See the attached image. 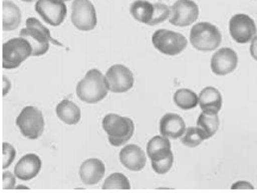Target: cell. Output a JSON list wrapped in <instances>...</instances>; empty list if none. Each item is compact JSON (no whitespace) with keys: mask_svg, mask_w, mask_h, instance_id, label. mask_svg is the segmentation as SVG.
<instances>
[{"mask_svg":"<svg viewBox=\"0 0 257 193\" xmlns=\"http://www.w3.org/2000/svg\"><path fill=\"white\" fill-rule=\"evenodd\" d=\"M108 91L110 89L107 87L105 76L98 69L88 70L76 86V95L80 101L87 104H95L102 101Z\"/></svg>","mask_w":257,"mask_h":193,"instance_id":"cell-1","label":"cell"},{"mask_svg":"<svg viewBox=\"0 0 257 193\" xmlns=\"http://www.w3.org/2000/svg\"><path fill=\"white\" fill-rule=\"evenodd\" d=\"M21 37L29 41L32 47V56L44 55L49 50V43L63 47L62 43L54 40L50 31L36 18H28L27 28L22 29Z\"/></svg>","mask_w":257,"mask_h":193,"instance_id":"cell-2","label":"cell"},{"mask_svg":"<svg viewBox=\"0 0 257 193\" xmlns=\"http://www.w3.org/2000/svg\"><path fill=\"white\" fill-rule=\"evenodd\" d=\"M102 129L107 134L108 142L111 146L119 147L127 143L134 136L135 124L133 120L121 117L119 115L108 114L102 120Z\"/></svg>","mask_w":257,"mask_h":193,"instance_id":"cell-3","label":"cell"},{"mask_svg":"<svg viewBox=\"0 0 257 193\" xmlns=\"http://www.w3.org/2000/svg\"><path fill=\"white\" fill-rule=\"evenodd\" d=\"M191 44L199 51H212L219 48L221 43V32L216 25L206 23L195 24L189 32Z\"/></svg>","mask_w":257,"mask_h":193,"instance_id":"cell-4","label":"cell"},{"mask_svg":"<svg viewBox=\"0 0 257 193\" xmlns=\"http://www.w3.org/2000/svg\"><path fill=\"white\" fill-rule=\"evenodd\" d=\"M32 55V47L23 37L11 38L3 46V67L15 69Z\"/></svg>","mask_w":257,"mask_h":193,"instance_id":"cell-5","label":"cell"},{"mask_svg":"<svg viewBox=\"0 0 257 193\" xmlns=\"http://www.w3.org/2000/svg\"><path fill=\"white\" fill-rule=\"evenodd\" d=\"M21 134L29 140H37L44 130V118L42 111L36 106H27L16 120Z\"/></svg>","mask_w":257,"mask_h":193,"instance_id":"cell-6","label":"cell"},{"mask_svg":"<svg viewBox=\"0 0 257 193\" xmlns=\"http://www.w3.org/2000/svg\"><path fill=\"white\" fill-rule=\"evenodd\" d=\"M152 42L160 53L168 56H175L182 53L187 47V38L184 35L170 30H157L153 35Z\"/></svg>","mask_w":257,"mask_h":193,"instance_id":"cell-7","label":"cell"},{"mask_svg":"<svg viewBox=\"0 0 257 193\" xmlns=\"http://www.w3.org/2000/svg\"><path fill=\"white\" fill-rule=\"evenodd\" d=\"M72 23L80 31L95 29L98 19L94 6L89 0H74L72 5Z\"/></svg>","mask_w":257,"mask_h":193,"instance_id":"cell-8","label":"cell"},{"mask_svg":"<svg viewBox=\"0 0 257 193\" xmlns=\"http://www.w3.org/2000/svg\"><path fill=\"white\" fill-rule=\"evenodd\" d=\"M106 83L111 92L124 93L133 88L135 83L134 73L124 64H113L105 75Z\"/></svg>","mask_w":257,"mask_h":193,"instance_id":"cell-9","label":"cell"},{"mask_svg":"<svg viewBox=\"0 0 257 193\" xmlns=\"http://www.w3.org/2000/svg\"><path fill=\"white\" fill-rule=\"evenodd\" d=\"M230 35L234 42L240 44L249 43L256 36V24L248 15H234L229 23Z\"/></svg>","mask_w":257,"mask_h":193,"instance_id":"cell-10","label":"cell"},{"mask_svg":"<svg viewBox=\"0 0 257 193\" xmlns=\"http://www.w3.org/2000/svg\"><path fill=\"white\" fill-rule=\"evenodd\" d=\"M199 6L193 0H178L170 8L169 23L175 27H188L197 22Z\"/></svg>","mask_w":257,"mask_h":193,"instance_id":"cell-11","label":"cell"},{"mask_svg":"<svg viewBox=\"0 0 257 193\" xmlns=\"http://www.w3.org/2000/svg\"><path fill=\"white\" fill-rule=\"evenodd\" d=\"M35 10L46 23L59 27L63 23L67 15V6L59 0H37Z\"/></svg>","mask_w":257,"mask_h":193,"instance_id":"cell-12","label":"cell"},{"mask_svg":"<svg viewBox=\"0 0 257 193\" xmlns=\"http://www.w3.org/2000/svg\"><path fill=\"white\" fill-rule=\"evenodd\" d=\"M238 64L236 51L230 48H221L217 50L211 59V69L216 75L223 76L232 73Z\"/></svg>","mask_w":257,"mask_h":193,"instance_id":"cell-13","label":"cell"},{"mask_svg":"<svg viewBox=\"0 0 257 193\" xmlns=\"http://www.w3.org/2000/svg\"><path fill=\"white\" fill-rule=\"evenodd\" d=\"M119 160L125 168L140 172L147 165V155L136 144H127L119 153Z\"/></svg>","mask_w":257,"mask_h":193,"instance_id":"cell-14","label":"cell"},{"mask_svg":"<svg viewBox=\"0 0 257 193\" xmlns=\"http://www.w3.org/2000/svg\"><path fill=\"white\" fill-rule=\"evenodd\" d=\"M80 179L86 185H95L104 178L105 165L99 159H88L80 166Z\"/></svg>","mask_w":257,"mask_h":193,"instance_id":"cell-15","label":"cell"},{"mask_svg":"<svg viewBox=\"0 0 257 193\" xmlns=\"http://www.w3.org/2000/svg\"><path fill=\"white\" fill-rule=\"evenodd\" d=\"M42 168V160L36 154H27L18 161L15 167V174L18 179L31 180L36 176Z\"/></svg>","mask_w":257,"mask_h":193,"instance_id":"cell-16","label":"cell"},{"mask_svg":"<svg viewBox=\"0 0 257 193\" xmlns=\"http://www.w3.org/2000/svg\"><path fill=\"white\" fill-rule=\"evenodd\" d=\"M186 131V123L181 116L166 114L160 121V134L172 140L180 138Z\"/></svg>","mask_w":257,"mask_h":193,"instance_id":"cell-17","label":"cell"},{"mask_svg":"<svg viewBox=\"0 0 257 193\" xmlns=\"http://www.w3.org/2000/svg\"><path fill=\"white\" fill-rule=\"evenodd\" d=\"M169 154H172V146H170L168 137L162 136V135L161 136H154L148 142L147 155L150 157L152 161L165 159Z\"/></svg>","mask_w":257,"mask_h":193,"instance_id":"cell-18","label":"cell"},{"mask_svg":"<svg viewBox=\"0 0 257 193\" xmlns=\"http://www.w3.org/2000/svg\"><path fill=\"white\" fill-rule=\"evenodd\" d=\"M198 96L199 106L201 110L220 111L221 106H223V96L216 87H212V86L205 87Z\"/></svg>","mask_w":257,"mask_h":193,"instance_id":"cell-19","label":"cell"},{"mask_svg":"<svg viewBox=\"0 0 257 193\" xmlns=\"http://www.w3.org/2000/svg\"><path fill=\"white\" fill-rule=\"evenodd\" d=\"M21 10L15 3L5 0L3 3V29L5 31H14L21 25Z\"/></svg>","mask_w":257,"mask_h":193,"instance_id":"cell-20","label":"cell"},{"mask_svg":"<svg viewBox=\"0 0 257 193\" xmlns=\"http://www.w3.org/2000/svg\"><path fill=\"white\" fill-rule=\"evenodd\" d=\"M56 115L63 123L68 125L78 124L81 118V110L73 102L64 99L56 106Z\"/></svg>","mask_w":257,"mask_h":193,"instance_id":"cell-21","label":"cell"},{"mask_svg":"<svg viewBox=\"0 0 257 193\" xmlns=\"http://www.w3.org/2000/svg\"><path fill=\"white\" fill-rule=\"evenodd\" d=\"M197 127H199L206 135L207 140L213 136L219 129V116L218 111L214 110H202L199 116Z\"/></svg>","mask_w":257,"mask_h":193,"instance_id":"cell-22","label":"cell"},{"mask_svg":"<svg viewBox=\"0 0 257 193\" xmlns=\"http://www.w3.org/2000/svg\"><path fill=\"white\" fill-rule=\"evenodd\" d=\"M154 11V4L147 2V0H136L130 5V14L134 19L143 24H149L152 21Z\"/></svg>","mask_w":257,"mask_h":193,"instance_id":"cell-23","label":"cell"},{"mask_svg":"<svg viewBox=\"0 0 257 193\" xmlns=\"http://www.w3.org/2000/svg\"><path fill=\"white\" fill-rule=\"evenodd\" d=\"M174 103L181 110H191L199 105V96L188 88H180L174 94Z\"/></svg>","mask_w":257,"mask_h":193,"instance_id":"cell-24","label":"cell"},{"mask_svg":"<svg viewBox=\"0 0 257 193\" xmlns=\"http://www.w3.org/2000/svg\"><path fill=\"white\" fill-rule=\"evenodd\" d=\"M207 140L206 135L199 127H191L186 129L185 134L181 136V143L186 147L195 148Z\"/></svg>","mask_w":257,"mask_h":193,"instance_id":"cell-25","label":"cell"},{"mask_svg":"<svg viewBox=\"0 0 257 193\" xmlns=\"http://www.w3.org/2000/svg\"><path fill=\"white\" fill-rule=\"evenodd\" d=\"M104 189H130L131 185L128 179L121 173H113L107 176L102 184Z\"/></svg>","mask_w":257,"mask_h":193,"instance_id":"cell-26","label":"cell"},{"mask_svg":"<svg viewBox=\"0 0 257 193\" xmlns=\"http://www.w3.org/2000/svg\"><path fill=\"white\" fill-rule=\"evenodd\" d=\"M154 8H155V11H154V16L150 21V23L148 25H157L160 23H163L167 19L170 17V8H168L166 4H162V3H155L154 4Z\"/></svg>","mask_w":257,"mask_h":193,"instance_id":"cell-27","label":"cell"},{"mask_svg":"<svg viewBox=\"0 0 257 193\" xmlns=\"http://www.w3.org/2000/svg\"><path fill=\"white\" fill-rule=\"evenodd\" d=\"M173 163H174V155L172 153L167 157H165V159L152 161V167L154 172L157 173V174H166V173H168L172 169Z\"/></svg>","mask_w":257,"mask_h":193,"instance_id":"cell-28","label":"cell"},{"mask_svg":"<svg viewBox=\"0 0 257 193\" xmlns=\"http://www.w3.org/2000/svg\"><path fill=\"white\" fill-rule=\"evenodd\" d=\"M16 157V149L11 144L8 142H4L3 144V167L8 168L9 166H11V163L14 162Z\"/></svg>","mask_w":257,"mask_h":193,"instance_id":"cell-29","label":"cell"},{"mask_svg":"<svg viewBox=\"0 0 257 193\" xmlns=\"http://www.w3.org/2000/svg\"><path fill=\"white\" fill-rule=\"evenodd\" d=\"M16 174H12V173L5 170L3 173V181H4V185H3V188L4 189H12L16 187Z\"/></svg>","mask_w":257,"mask_h":193,"instance_id":"cell-30","label":"cell"},{"mask_svg":"<svg viewBox=\"0 0 257 193\" xmlns=\"http://www.w3.org/2000/svg\"><path fill=\"white\" fill-rule=\"evenodd\" d=\"M232 189H253V186L250 184V182L245 181V180H240V181L234 182V184L231 186Z\"/></svg>","mask_w":257,"mask_h":193,"instance_id":"cell-31","label":"cell"},{"mask_svg":"<svg viewBox=\"0 0 257 193\" xmlns=\"http://www.w3.org/2000/svg\"><path fill=\"white\" fill-rule=\"evenodd\" d=\"M250 54L255 61H257V36L252 38L251 44H250Z\"/></svg>","mask_w":257,"mask_h":193,"instance_id":"cell-32","label":"cell"},{"mask_svg":"<svg viewBox=\"0 0 257 193\" xmlns=\"http://www.w3.org/2000/svg\"><path fill=\"white\" fill-rule=\"evenodd\" d=\"M11 83L9 82V80H8V78H6V76H4V95H6L8 94V92H9V89H10V87H11Z\"/></svg>","mask_w":257,"mask_h":193,"instance_id":"cell-33","label":"cell"},{"mask_svg":"<svg viewBox=\"0 0 257 193\" xmlns=\"http://www.w3.org/2000/svg\"><path fill=\"white\" fill-rule=\"evenodd\" d=\"M22 2H24V3H32V2H35V0H22Z\"/></svg>","mask_w":257,"mask_h":193,"instance_id":"cell-34","label":"cell"},{"mask_svg":"<svg viewBox=\"0 0 257 193\" xmlns=\"http://www.w3.org/2000/svg\"><path fill=\"white\" fill-rule=\"evenodd\" d=\"M17 188H28V187H27V186H18Z\"/></svg>","mask_w":257,"mask_h":193,"instance_id":"cell-35","label":"cell"},{"mask_svg":"<svg viewBox=\"0 0 257 193\" xmlns=\"http://www.w3.org/2000/svg\"><path fill=\"white\" fill-rule=\"evenodd\" d=\"M59 2H63L64 3V2H68V0H59Z\"/></svg>","mask_w":257,"mask_h":193,"instance_id":"cell-36","label":"cell"}]
</instances>
